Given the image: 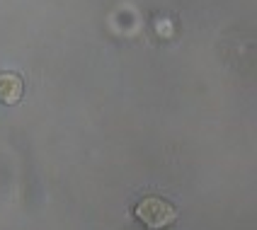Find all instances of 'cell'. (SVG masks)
Segmentation results:
<instances>
[{
	"label": "cell",
	"instance_id": "obj_2",
	"mask_svg": "<svg viewBox=\"0 0 257 230\" xmlns=\"http://www.w3.org/2000/svg\"><path fill=\"white\" fill-rule=\"evenodd\" d=\"M22 78L15 73H0V102L3 104H17L22 97Z\"/></svg>",
	"mask_w": 257,
	"mask_h": 230
},
{
	"label": "cell",
	"instance_id": "obj_1",
	"mask_svg": "<svg viewBox=\"0 0 257 230\" xmlns=\"http://www.w3.org/2000/svg\"><path fill=\"white\" fill-rule=\"evenodd\" d=\"M136 216L141 220L143 225H148V228H165V225H170L175 216H177V211L172 208L168 201H163V199H158V196H146L139 206H136Z\"/></svg>",
	"mask_w": 257,
	"mask_h": 230
}]
</instances>
